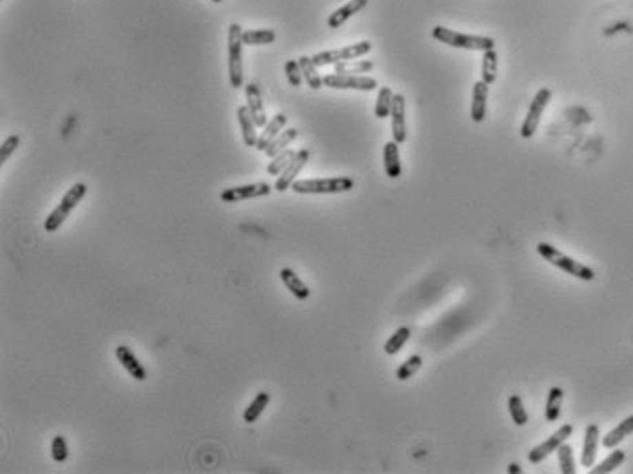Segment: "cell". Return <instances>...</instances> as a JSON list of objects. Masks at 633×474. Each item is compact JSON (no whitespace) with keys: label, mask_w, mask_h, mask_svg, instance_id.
I'll return each mask as SVG.
<instances>
[{"label":"cell","mask_w":633,"mask_h":474,"mask_svg":"<svg viewBox=\"0 0 633 474\" xmlns=\"http://www.w3.org/2000/svg\"><path fill=\"white\" fill-rule=\"evenodd\" d=\"M537 252L542 256L548 263H551L553 267L560 269L566 274L573 275V278H579L582 281H593L595 280V270L590 269L588 264L579 263L570 256H566L559 250V248H555L553 245H549V242H538L537 245Z\"/></svg>","instance_id":"6da1fadb"},{"label":"cell","mask_w":633,"mask_h":474,"mask_svg":"<svg viewBox=\"0 0 633 474\" xmlns=\"http://www.w3.org/2000/svg\"><path fill=\"white\" fill-rule=\"evenodd\" d=\"M354 188V181L351 177H323V179H298L294 181L292 190L296 194L303 195H331L351 192Z\"/></svg>","instance_id":"7a4b0ae2"},{"label":"cell","mask_w":633,"mask_h":474,"mask_svg":"<svg viewBox=\"0 0 633 474\" xmlns=\"http://www.w3.org/2000/svg\"><path fill=\"white\" fill-rule=\"evenodd\" d=\"M243 27L238 22L228 26V77L232 88H243Z\"/></svg>","instance_id":"3957f363"},{"label":"cell","mask_w":633,"mask_h":474,"mask_svg":"<svg viewBox=\"0 0 633 474\" xmlns=\"http://www.w3.org/2000/svg\"><path fill=\"white\" fill-rule=\"evenodd\" d=\"M86 192H88V188H86L85 183H75V185L63 195V199H60V203L57 205V208L46 217V221H44V230L48 234L57 232L58 228L63 227V223L68 219L69 214L77 208V205H79L80 201L85 199Z\"/></svg>","instance_id":"277c9868"},{"label":"cell","mask_w":633,"mask_h":474,"mask_svg":"<svg viewBox=\"0 0 633 474\" xmlns=\"http://www.w3.org/2000/svg\"><path fill=\"white\" fill-rule=\"evenodd\" d=\"M433 37L442 44L458 49H475V52H487L495 49V41L491 37H480V35H465V33L453 32L443 26L433 27Z\"/></svg>","instance_id":"5b68a950"},{"label":"cell","mask_w":633,"mask_h":474,"mask_svg":"<svg viewBox=\"0 0 633 474\" xmlns=\"http://www.w3.org/2000/svg\"><path fill=\"white\" fill-rule=\"evenodd\" d=\"M373 44L369 41H362V43L351 44V46L340 47V49H329V52H320L316 55H312V63L316 64L318 68L322 66H329V64H338V63H347V60H356V58L364 57L367 53H370Z\"/></svg>","instance_id":"8992f818"},{"label":"cell","mask_w":633,"mask_h":474,"mask_svg":"<svg viewBox=\"0 0 633 474\" xmlns=\"http://www.w3.org/2000/svg\"><path fill=\"white\" fill-rule=\"evenodd\" d=\"M549 100H551V90L549 88H540L537 95H535L533 102L529 106L528 115H526L522 128H520V135L524 139H531L535 135V132L538 130V124H540V119H542V113L548 108Z\"/></svg>","instance_id":"52a82bcc"},{"label":"cell","mask_w":633,"mask_h":474,"mask_svg":"<svg viewBox=\"0 0 633 474\" xmlns=\"http://www.w3.org/2000/svg\"><path fill=\"white\" fill-rule=\"evenodd\" d=\"M323 84L334 90H358V91H373L378 88V80L365 75H340L329 74L323 77Z\"/></svg>","instance_id":"ba28073f"},{"label":"cell","mask_w":633,"mask_h":474,"mask_svg":"<svg viewBox=\"0 0 633 474\" xmlns=\"http://www.w3.org/2000/svg\"><path fill=\"white\" fill-rule=\"evenodd\" d=\"M571 434H573V425H570V423H564V425L559 427V429H557V431H555L553 434L546 440V442H542L540 445L531 449L528 454V460L531 462V464H540V462H544V460L548 458L549 454L557 453V449H559L560 445H562V443H564L566 440L571 436Z\"/></svg>","instance_id":"9c48e42d"},{"label":"cell","mask_w":633,"mask_h":474,"mask_svg":"<svg viewBox=\"0 0 633 474\" xmlns=\"http://www.w3.org/2000/svg\"><path fill=\"white\" fill-rule=\"evenodd\" d=\"M272 192V186L269 183H254V185H241L225 188L219 194L223 203H239V201L258 199V197H267Z\"/></svg>","instance_id":"30bf717a"},{"label":"cell","mask_w":633,"mask_h":474,"mask_svg":"<svg viewBox=\"0 0 633 474\" xmlns=\"http://www.w3.org/2000/svg\"><path fill=\"white\" fill-rule=\"evenodd\" d=\"M309 159H311V152H309V150H300V152L296 153V157L292 159L291 164H289V166H287V168L283 170L280 175H278L274 190H278V192H285V190L292 188L296 177L301 174V170L305 168V164L309 163Z\"/></svg>","instance_id":"8fae6325"},{"label":"cell","mask_w":633,"mask_h":474,"mask_svg":"<svg viewBox=\"0 0 633 474\" xmlns=\"http://www.w3.org/2000/svg\"><path fill=\"white\" fill-rule=\"evenodd\" d=\"M390 122H392V141L403 144L407 141L406 124V97L401 93H395L392 110H390Z\"/></svg>","instance_id":"7c38bea8"},{"label":"cell","mask_w":633,"mask_h":474,"mask_svg":"<svg viewBox=\"0 0 633 474\" xmlns=\"http://www.w3.org/2000/svg\"><path fill=\"white\" fill-rule=\"evenodd\" d=\"M245 95H247V108L250 111V115H252L254 122H256V126L258 128H265L267 126V111H265V104L263 99H261V91H259V86L250 82V84L245 86Z\"/></svg>","instance_id":"4fadbf2b"},{"label":"cell","mask_w":633,"mask_h":474,"mask_svg":"<svg viewBox=\"0 0 633 474\" xmlns=\"http://www.w3.org/2000/svg\"><path fill=\"white\" fill-rule=\"evenodd\" d=\"M115 356L117 361L122 365V369L126 370L133 379H137V381H144L146 379V370H144V367L137 359V356L133 354L132 348L126 347V345H119L115 348Z\"/></svg>","instance_id":"5bb4252c"},{"label":"cell","mask_w":633,"mask_h":474,"mask_svg":"<svg viewBox=\"0 0 633 474\" xmlns=\"http://www.w3.org/2000/svg\"><path fill=\"white\" fill-rule=\"evenodd\" d=\"M487 95H489V84L484 80H476L473 86V100H471V121L473 122H482L486 119Z\"/></svg>","instance_id":"9a60e30c"},{"label":"cell","mask_w":633,"mask_h":474,"mask_svg":"<svg viewBox=\"0 0 633 474\" xmlns=\"http://www.w3.org/2000/svg\"><path fill=\"white\" fill-rule=\"evenodd\" d=\"M599 438H601V431L599 425L590 423L586 427L584 432V445H582V454H581V464L584 467H593L597 458V451H599Z\"/></svg>","instance_id":"2e32d148"},{"label":"cell","mask_w":633,"mask_h":474,"mask_svg":"<svg viewBox=\"0 0 633 474\" xmlns=\"http://www.w3.org/2000/svg\"><path fill=\"white\" fill-rule=\"evenodd\" d=\"M285 126H287L285 113H278V115L272 117V119L267 122V126L263 128V132L259 133L258 144H256V148H258L259 152H265V150L270 146V142L274 141V139L278 137L283 130H285Z\"/></svg>","instance_id":"e0dca14e"},{"label":"cell","mask_w":633,"mask_h":474,"mask_svg":"<svg viewBox=\"0 0 633 474\" xmlns=\"http://www.w3.org/2000/svg\"><path fill=\"white\" fill-rule=\"evenodd\" d=\"M280 280L281 283L285 284L287 290L294 295L296 300L305 301L311 297V289L307 286V283L301 280L300 275L296 274L292 269H281L280 270Z\"/></svg>","instance_id":"ac0fdd59"},{"label":"cell","mask_w":633,"mask_h":474,"mask_svg":"<svg viewBox=\"0 0 633 474\" xmlns=\"http://www.w3.org/2000/svg\"><path fill=\"white\" fill-rule=\"evenodd\" d=\"M367 4H369V0H348L347 4L338 8V10L334 11L333 15L329 16V21H327L329 27H331V30H338V27L342 26V24H345L351 16L356 15V13H359V11L364 10Z\"/></svg>","instance_id":"d6986e66"},{"label":"cell","mask_w":633,"mask_h":474,"mask_svg":"<svg viewBox=\"0 0 633 474\" xmlns=\"http://www.w3.org/2000/svg\"><path fill=\"white\" fill-rule=\"evenodd\" d=\"M236 113H238V121H239V126H241V135H243L245 146L256 148L259 135H258V132H256V128L258 126H256V122H254L250 111H248L247 106H239Z\"/></svg>","instance_id":"ffe728a7"},{"label":"cell","mask_w":633,"mask_h":474,"mask_svg":"<svg viewBox=\"0 0 633 474\" xmlns=\"http://www.w3.org/2000/svg\"><path fill=\"white\" fill-rule=\"evenodd\" d=\"M384 166H386V174L390 179H398L401 175L400 144L396 141L386 142V146H384Z\"/></svg>","instance_id":"44dd1931"},{"label":"cell","mask_w":633,"mask_h":474,"mask_svg":"<svg viewBox=\"0 0 633 474\" xmlns=\"http://www.w3.org/2000/svg\"><path fill=\"white\" fill-rule=\"evenodd\" d=\"M630 434H633V414L626 418V420H623L615 429H612V431L608 432L606 436L602 438V445L606 449L617 447L619 443L623 442L624 438H628Z\"/></svg>","instance_id":"7402d4cb"},{"label":"cell","mask_w":633,"mask_h":474,"mask_svg":"<svg viewBox=\"0 0 633 474\" xmlns=\"http://www.w3.org/2000/svg\"><path fill=\"white\" fill-rule=\"evenodd\" d=\"M298 63H300L301 74H303V79H305V82L309 84V88H312V90H320L323 86V77L318 74V66L312 63V58L307 57V55H301V57L298 58Z\"/></svg>","instance_id":"603a6c76"},{"label":"cell","mask_w":633,"mask_h":474,"mask_svg":"<svg viewBox=\"0 0 633 474\" xmlns=\"http://www.w3.org/2000/svg\"><path fill=\"white\" fill-rule=\"evenodd\" d=\"M269 403H270V394L269 392H259L258 396H256V398H254L252 401H250V403H248V407L247 409H245V412H243V422L245 423H256L258 422V418L261 416V414H263V411L265 409H267V407H269Z\"/></svg>","instance_id":"cb8c5ba5"},{"label":"cell","mask_w":633,"mask_h":474,"mask_svg":"<svg viewBox=\"0 0 633 474\" xmlns=\"http://www.w3.org/2000/svg\"><path fill=\"white\" fill-rule=\"evenodd\" d=\"M562 401H564V390L560 389V387L549 389L548 400H546V420L549 423H555L560 418Z\"/></svg>","instance_id":"d4e9b609"},{"label":"cell","mask_w":633,"mask_h":474,"mask_svg":"<svg viewBox=\"0 0 633 474\" xmlns=\"http://www.w3.org/2000/svg\"><path fill=\"white\" fill-rule=\"evenodd\" d=\"M298 135H300V132H298L296 128H287V130H283L274 141L270 142V146L265 150V153H267L270 159L276 157L278 153L285 152L287 146H289L291 142H294L296 139H298Z\"/></svg>","instance_id":"484cf974"},{"label":"cell","mask_w":633,"mask_h":474,"mask_svg":"<svg viewBox=\"0 0 633 474\" xmlns=\"http://www.w3.org/2000/svg\"><path fill=\"white\" fill-rule=\"evenodd\" d=\"M496 74H498V55L495 49H487L482 57V80L487 84H495Z\"/></svg>","instance_id":"4316f807"},{"label":"cell","mask_w":633,"mask_h":474,"mask_svg":"<svg viewBox=\"0 0 633 474\" xmlns=\"http://www.w3.org/2000/svg\"><path fill=\"white\" fill-rule=\"evenodd\" d=\"M375 68V64L370 60H347V63H338L334 64V74L340 75H358V74H369L370 69Z\"/></svg>","instance_id":"83f0119b"},{"label":"cell","mask_w":633,"mask_h":474,"mask_svg":"<svg viewBox=\"0 0 633 474\" xmlns=\"http://www.w3.org/2000/svg\"><path fill=\"white\" fill-rule=\"evenodd\" d=\"M276 41L274 30H247L243 32V44L247 46H265Z\"/></svg>","instance_id":"f1b7e54d"},{"label":"cell","mask_w":633,"mask_h":474,"mask_svg":"<svg viewBox=\"0 0 633 474\" xmlns=\"http://www.w3.org/2000/svg\"><path fill=\"white\" fill-rule=\"evenodd\" d=\"M392 99H395V93L390 90L389 86H384L378 91V97H376V104H375V115L378 119H386V117L390 115V110H392Z\"/></svg>","instance_id":"f546056e"},{"label":"cell","mask_w":633,"mask_h":474,"mask_svg":"<svg viewBox=\"0 0 633 474\" xmlns=\"http://www.w3.org/2000/svg\"><path fill=\"white\" fill-rule=\"evenodd\" d=\"M409 337H411V328L409 327L398 328V330H396L395 334L389 337V339H387L386 345H384V350H386V354H389V356H395V354L400 352L401 348H403V345L409 341Z\"/></svg>","instance_id":"4dcf8cb0"},{"label":"cell","mask_w":633,"mask_h":474,"mask_svg":"<svg viewBox=\"0 0 633 474\" xmlns=\"http://www.w3.org/2000/svg\"><path fill=\"white\" fill-rule=\"evenodd\" d=\"M624 460H626V453H624V451H621V449H617V451H613V453L610 454V456H608V458L604 460L602 464H599L597 467H593V469H591L590 473L591 474L612 473V471H615L617 467H621V465L624 464Z\"/></svg>","instance_id":"1f68e13d"},{"label":"cell","mask_w":633,"mask_h":474,"mask_svg":"<svg viewBox=\"0 0 633 474\" xmlns=\"http://www.w3.org/2000/svg\"><path fill=\"white\" fill-rule=\"evenodd\" d=\"M507 407H509V414H511V420L515 425L522 427L528 423L529 416L528 412H526V409H524L522 398H520V396L513 394L511 398H509V401H507Z\"/></svg>","instance_id":"d6a6232c"},{"label":"cell","mask_w":633,"mask_h":474,"mask_svg":"<svg viewBox=\"0 0 633 474\" xmlns=\"http://www.w3.org/2000/svg\"><path fill=\"white\" fill-rule=\"evenodd\" d=\"M422 363H423L422 356L412 354L411 358H407L406 361L398 367V370H396V379H400V381H407V379L411 378V376L417 374L418 370H420V367H422Z\"/></svg>","instance_id":"836d02e7"},{"label":"cell","mask_w":633,"mask_h":474,"mask_svg":"<svg viewBox=\"0 0 633 474\" xmlns=\"http://www.w3.org/2000/svg\"><path fill=\"white\" fill-rule=\"evenodd\" d=\"M557 456H559V465L560 473L562 474H575V458H573V449L568 443H562L557 449Z\"/></svg>","instance_id":"e575fe53"},{"label":"cell","mask_w":633,"mask_h":474,"mask_svg":"<svg viewBox=\"0 0 633 474\" xmlns=\"http://www.w3.org/2000/svg\"><path fill=\"white\" fill-rule=\"evenodd\" d=\"M296 153L298 152H294V150H291V148H287L285 152L278 153L276 157H272L270 164L267 166V172H269V175H280L281 172H283V170L291 164L292 159L296 157Z\"/></svg>","instance_id":"d590c367"},{"label":"cell","mask_w":633,"mask_h":474,"mask_svg":"<svg viewBox=\"0 0 633 474\" xmlns=\"http://www.w3.org/2000/svg\"><path fill=\"white\" fill-rule=\"evenodd\" d=\"M68 443H66V438L64 436H55L52 440V458L57 462V464H63L68 460Z\"/></svg>","instance_id":"8d00e7d4"},{"label":"cell","mask_w":633,"mask_h":474,"mask_svg":"<svg viewBox=\"0 0 633 474\" xmlns=\"http://www.w3.org/2000/svg\"><path fill=\"white\" fill-rule=\"evenodd\" d=\"M285 75H287V80H289V84H291L292 88H300L301 82H303V74H301V66L298 60H294V58L287 60Z\"/></svg>","instance_id":"74e56055"},{"label":"cell","mask_w":633,"mask_h":474,"mask_svg":"<svg viewBox=\"0 0 633 474\" xmlns=\"http://www.w3.org/2000/svg\"><path fill=\"white\" fill-rule=\"evenodd\" d=\"M21 146V137L19 135H10L2 144H0V164H4L11 157V153Z\"/></svg>","instance_id":"f35d334b"},{"label":"cell","mask_w":633,"mask_h":474,"mask_svg":"<svg viewBox=\"0 0 633 474\" xmlns=\"http://www.w3.org/2000/svg\"><path fill=\"white\" fill-rule=\"evenodd\" d=\"M507 471H509V473H511V474L522 473V469H520V465H518V464H511V465H509V469H507Z\"/></svg>","instance_id":"ab89813d"},{"label":"cell","mask_w":633,"mask_h":474,"mask_svg":"<svg viewBox=\"0 0 633 474\" xmlns=\"http://www.w3.org/2000/svg\"><path fill=\"white\" fill-rule=\"evenodd\" d=\"M212 2H216V4H219V2H223V0H212Z\"/></svg>","instance_id":"60d3db41"}]
</instances>
